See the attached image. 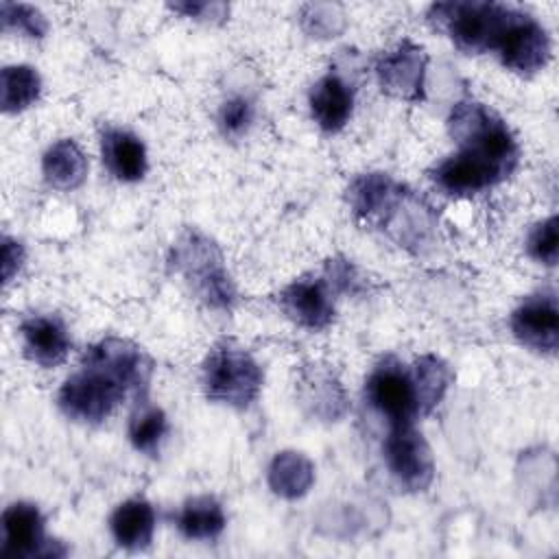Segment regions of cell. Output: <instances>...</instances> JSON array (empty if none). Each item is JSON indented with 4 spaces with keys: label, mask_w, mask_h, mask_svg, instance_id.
Here are the masks:
<instances>
[{
    "label": "cell",
    "mask_w": 559,
    "mask_h": 559,
    "mask_svg": "<svg viewBox=\"0 0 559 559\" xmlns=\"http://www.w3.org/2000/svg\"><path fill=\"white\" fill-rule=\"evenodd\" d=\"M153 373L146 352L120 336H105L87 347L81 369L59 389V408L72 421L96 426L127 397H144Z\"/></svg>",
    "instance_id": "cell-1"
},
{
    "label": "cell",
    "mask_w": 559,
    "mask_h": 559,
    "mask_svg": "<svg viewBox=\"0 0 559 559\" xmlns=\"http://www.w3.org/2000/svg\"><path fill=\"white\" fill-rule=\"evenodd\" d=\"M456 155L483 168L496 183L504 181L518 166L520 146L507 122L487 105L459 100L448 118Z\"/></svg>",
    "instance_id": "cell-2"
},
{
    "label": "cell",
    "mask_w": 559,
    "mask_h": 559,
    "mask_svg": "<svg viewBox=\"0 0 559 559\" xmlns=\"http://www.w3.org/2000/svg\"><path fill=\"white\" fill-rule=\"evenodd\" d=\"M522 9L502 2L452 0L428 9V20L443 31L459 50L480 55L498 50Z\"/></svg>",
    "instance_id": "cell-3"
},
{
    "label": "cell",
    "mask_w": 559,
    "mask_h": 559,
    "mask_svg": "<svg viewBox=\"0 0 559 559\" xmlns=\"http://www.w3.org/2000/svg\"><path fill=\"white\" fill-rule=\"evenodd\" d=\"M173 269L207 308L229 310L236 301V286L214 240L197 229L183 231L170 251Z\"/></svg>",
    "instance_id": "cell-4"
},
{
    "label": "cell",
    "mask_w": 559,
    "mask_h": 559,
    "mask_svg": "<svg viewBox=\"0 0 559 559\" xmlns=\"http://www.w3.org/2000/svg\"><path fill=\"white\" fill-rule=\"evenodd\" d=\"M201 382L207 400L231 408H247L260 395L262 369L249 352L223 343L207 354Z\"/></svg>",
    "instance_id": "cell-5"
},
{
    "label": "cell",
    "mask_w": 559,
    "mask_h": 559,
    "mask_svg": "<svg viewBox=\"0 0 559 559\" xmlns=\"http://www.w3.org/2000/svg\"><path fill=\"white\" fill-rule=\"evenodd\" d=\"M365 397L369 406L389 421V428L413 424L419 415L411 369L391 356L369 373L365 382Z\"/></svg>",
    "instance_id": "cell-6"
},
{
    "label": "cell",
    "mask_w": 559,
    "mask_h": 559,
    "mask_svg": "<svg viewBox=\"0 0 559 559\" xmlns=\"http://www.w3.org/2000/svg\"><path fill=\"white\" fill-rule=\"evenodd\" d=\"M384 461L397 485L408 491H424L435 478L430 445L413 424L389 428L384 439Z\"/></svg>",
    "instance_id": "cell-7"
},
{
    "label": "cell",
    "mask_w": 559,
    "mask_h": 559,
    "mask_svg": "<svg viewBox=\"0 0 559 559\" xmlns=\"http://www.w3.org/2000/svg\"><path fill=\"white\" fill-rule=\"evenodd\" d=\"M426 50L411 39H402L378 59L376 76L384 94L406 103H419L426 96Z\"/></svg>",
    "instance_id": "cell-8"
},
{
    "label": "cell",
    "mask_w": 559,
    "mask_h": 559,
    "mask_svg": "<svg viewBox=\"0 0 559 559\" xmlns=\"http://www.w3.org/2000/svg\"><path fill=\"white\" fill-rule=\"evenodd\" d=\"M59 542L46 539L44 518L31 502H13L2 513V557L33 559V557H61L66 548H55Z\"/></svg>",
    "instance_id": "cell-9"
},
{
    "label": "cell",
    "mask_w": 559,
    "mask_h": 559,
    "mask_svg": "<svg viewBox=\"0 0 559 559\" xmlns=\"http://www.w3.org/2000/svg\"><path fill=\"white\" fill-rule=\"evenodd\" d=\"M515 338L533 352L552 356L559 345V312L552 290L526 297L511 314Z\"/></svg>",
    "instance_id": "cell-10"
},
{
    "label": "cell",
    "mask_w": 559,
    "mask_h": 559,
    "mask_svg": "<svg viewBox=\"0 0 559 559\" xmlns=\"http://www.w3.org/2000/svg\"><path fill=\"white\" fill-rule=\"evenodd\" d=\"M496 55L500 57L504 68L515 74L528 76L548 63L550 37L533 15L520 11Z\"/></svg>",
    "instance_id": "cell-11"
},
{
    "label": "cell",
    "mask_w": 559,
    "mask_h": 559,
    "mask_svg": "<svg viewBox=\"0 0 559 559\" xmlns=\"http://www.w3.org/2000/svg\"><path fill=\"white\" fill-rule=\"evenodd\" d=\"M280 306L295 323L323 330L334 319V301L323 280H295L280 293Z\"/></svg>",
    "instance_id": "cell-12"
},
{
    "label": "cell",
    "mask_w": 559,
    "mask_h": 559,
    "mask_svg": "<svg viewBox=\"0 0 559 559\" xmlns=\"http://www.w3.org/2000/svg\"><path fill=\"white\" fill-rule=\"evenodd\" d=\"M20 332L24 354L31 362L50 369L68 358L70 336L61 319L48 314H33L22 321Z\"/></svg>",
    "instance_id": "cell-13"
},
{
    "label": "cell",
    "mask_w": 559,
    "mask_h": 559,
    "mask_svg": "<svg viewBox=\"0 0 559 559\" xmlns=\"http://www.w3.org/2000/svg\"><path fill=\"white\" fill-rule=\"evenodd\" d=\"M308 105H310L312 120L323 131L336 133L352 118L354 90H352V85H347L345 79L330 72L312 85V90L308 94Z\"/></svg>",
    "instance_id": "cell-14"
},
{
    "label": "cell",
    "mask_w": 559,
    "mask_h": 559,
    "mask_svg": "<svg viewBox=\"0 0 559 559\" xmlns=\"http://www.w3.org/2000/svg\"><path fill=\"white\" fill-rule=\"evenodd\" d=\"M100 153L107 170L118 181L133 183V181H140L146 173L148 162H146L144 142L127 129H118V127L105 129L100 135Z\"/></svg>",
    "instance_id": "cell-15"
},
{
    "label": "cell",
    "mask_w": 559,
    "mask_h": 559,
    "mask_svg": "<svg viewBox=\"0 0 559 559\" xmlns=\"http://www.w3.org/2000/svg\"><path fill=\"white\" fill-rule=\"evenodd\" d=\"M109 531L120 548L144 550L153 542L155 509L144 498H131L118 504L109 518Z\"/></svg>",
    "instance_id": "cell-16"
},
{
    "label": "cell",
    "mask_w": 559,
    "mask_h": 559,
    "mask_svg": "<svg viewBox=\"0 0 559 559\" xmlns=\"http://www.w3.org/2000/svg\"><path fill=\"white\" fill-rule=\"evenodd\" d=\"M266 480L275 496L297 500L310 491L314 483V465L301 452H277L269 465Z\"/></svg>",
    "instance_id": "cell-17"
},
{
    "label": "cell",
    "mask_w": 559,
    "mask_h": 559,
    "mask_svg": "<svg viewBox=\"0 0 559 559\" xmlns=\"http://www.w3.org/2000/svg\"><path fill=\"white\" fill-rule=\"evenodd\" d=\"M41 173L52 188L74 190L85 181L87 157L74 140L63 138L44 153Z\"/></svg>",
    "instance_id": "cell-18"
},
{
    "label": "cell",
    "mask_w": 559,
    "mask_h": 559,
    "mask_svg": "<svg viewBox=\"0 0 559 559\" xmlns=\"http://www.w3.org/2000/svg\"><path fill=\"white\" fill-rule=\"evenodd\" d=\"M177 528L186 539H216L225 528V511L212 496L190 498L177 515Z\"/></svg>",
    "instance_id": "cell-19"
},
{
    "label": "cell",
    "mask_w": 559,
    "mask_h": 559,
    "mask_svg": "<svg viewBox=\"0 0 559 559\" xmlns=\"http://www.w3.org/2000/svg\"><path fill=\"white\" fill-rule=\"evenodd\" d=\"M419 415H428L445 395L452 382L450 367L435 354H424L411 367Z\"/></svg>",
    "instance_id": "cell-20"
},
{
    "label": "cell",
    "mask_w": 559,
    "mask_h": 559,
    "mask_svg": "<svg viewBox=\"0 0 559 559\" xmlns=\"http://www.w3.org/2000/svg\"><path fill=\"white\" fill-rule=\"evenodd\" d=\"M301 400L323 419H338L345 411V391L328 369H310L301 378Z\"/></svg>",
    "instance_id": "cell-21"
},
{
    "label": "cell",
    "mask_w": 559,
    "mask_h": 559,
    "mask_svg": "<svg viewBox=\"0 0 559 559\" xmlns=\"http://www.w3.org/2000/svg\"><path fill=\"white\" fill-rule=\"evenodd\" d=\"M400 183L384 173H365L356 177L349 186V205L354 214L367 223H373L376 216L384 210L391 197L397 192Z\"/></svg>",
    "instance_id": "cell-22"
},
{
    "label": "cell",
    "mask_w": 559,
    "mask_h": 559,
    "mask_svg": "<svg viewBox=\"0 0 559 559\" xmlns=\"http://www.w3.org/2000/svg\"><path fill=\"white\" fill-rule=\"evenodd\" d=\"M41 92V76L35 68L17 63L0 72V105L4 114H17L31 107Z\"/></svg>",
    "instance_id": "cell-23"
},
{
    "label": "cell",
    "mask_w": 559,
    "mask_h": 559,
    "mask_svg": "<svg viewBox=\"0 0 559 559\" xmlns=\"http://www.w3.org/2000/svg\"><path fill=\"white\" fill-rule=\"evenodd\" d=\"M166 432H168L166 413L159 406L151 404L146 395L138 397L133 413L129 417V441L133 443V448L144 454H155Z\"/></svg>",
    "instance_id": "cell-24"
},
{
    "label": "cell",
    "mask_w": 559,
    "mask_h": 559,
    "mask_svg": "<svg viewBox=\"0 0 559 559\" xmlns=\"http://www.w3.org/2000/svg\"><path fill=\"white\" fill-rule=\"evenodd\" d=\"M0 20L2 28L11 33H20L33 39H41L48 31V22L41 15L39 9L31 4H17V2H2L0 4Z\"/></svg>",
    "instance_id": "cell-25"
},
{
    "label": "cell",
    "mask_w": 559,
    "mask_h": 559,
    "mask_svg": "<svg viewBox=\"0 0 559 559\" xmlns=\"http://www.w3.org/2000/svg\"><path fill=\"white\" fill-rule=\"evenodd\" d=\"M557 245H559V221L557 216H548L546 221L537 223L528 234L526 249L528 255L546 266L557 264Z\"/></svg>",
    "instance_id": "cell-26"
},
{
    "label": "cell",
    "mask_w": 559,
    "mask_h": 559,
    "mask_svg": "<svg viewBox=\"0 0 559 559\" xmlns=\"http://www.w3.org/2000/svg\"><path fill=\"white\" fill-rule=\"evenodd\" d=\"M253 120V105L245 96L227 98L218 109V127L225 138H240Z\"/></svg>",
    "instance_id": "cell-27"
},
{
    "label": "cell",
    "mask_w": 559,
    "mask_h": 559,
    "mask_svg": "<svg viewBox=\"0 0 559 559\" xmlns=\"http://www.w3.org/2000/svg\"><path fill=\"white\" fill-rule=\"evenodd\" d=\"M173 11L186 15V17H194V20H223L227 15V4L223 2H175L170 4Z\"/></svg>",
    "instance_id": "cell-28"
},
{
    "label": "cell",
    "mask_w": 559,
    "mask_h": 559,
    "mask_svg": "<svg viewBox=\"0 0 559 559\" xmlns=\"http://www.w3.org/2000/svg\"><path fill=\"white\" fill-rule=\"evenodd\" d=\"M22 264H24V247H22V242L4 236L2 238V282L9 284L17 275Z\"/></svg>",
    "instance_id": "cell-29"
},
{
    "label": "cell",
    "mask_w": 559,
    "mask_h": 559,
    "mask_svg": "<svg viewBox=\"0 0 559 559\" xmlns=\"http://www.w3.org/2000/svg\"><path fill=\"white\" fill-rule=\"evenodd\" d=\"M328 275H330V284H334L338 290L343 293H356L358 290V277L356 271L349 262L345 260H334L328 264Z\"/></svg>",
    "instance_id": "cell-30"
}]
</instances>
